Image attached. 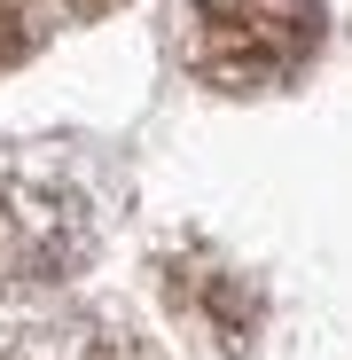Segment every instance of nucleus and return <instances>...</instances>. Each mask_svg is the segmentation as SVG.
Instances as JSON below:
<instances>
[{
    "label": "nucleus",
    "mask_w": 352,
    "mask_h": 360,
    "mask_svg": "<svg viewBox=\"0 0 352 360\" xmlns=\"http://www.w3.org/2000/svg\"><path fill=\"white\" fill-rule=\"evenodd\" d=\"M321 39V0H196V63L219 86L298 71Z\"/></svg>",
    "instance_id": "1"
},
{
    "label": "nucleus",
    "mask_w": 352,
    "mask_h": 360,
    "mask_svg": "<svg viewBox=\"0 0 352 360\" xmlns=\"http://www.w3.org/2000/svg\"><path fill=\"white\" fill-rule=\"evenodd\" d=\"M71 8H102V0H71Z\"/></svg>",
    "instance_id": "2"
}]
</instances>
